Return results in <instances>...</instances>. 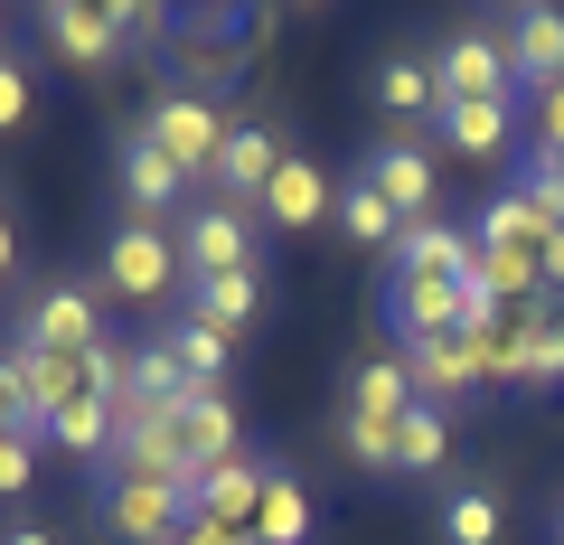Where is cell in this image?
<instances>
[{
    "instance_id": "obj_24",
    "label": "cell",
    "mask_w": 564,
    "mask_h": 545,
    "mask_svg": "<svg viewBox=\"0 0 564 545\" xmlns=\"http://www.w3.org/2000/svg\"><path fill=\"white\" fill-rule=\"evenodd\" d=\"M254 545H311V489H302V470L273 461L263 508H254Z\"/></svg>"
},
{
    "instance_id": "obj_33",
    "label": "cell",
    "mask_w": 564,
    "mask_h": 545,
    "mask_svg": "<svg viewBox=\"0 0 564 545\" xmlns=\"http://www.w3.org/2000/svg\"><path fill=\"white\" fill-rule=\"evenodd\" d=\"M104 10H113V29L132 47H161V39H180V20H170L161 0H104Z\"/></svg>"
},
{
    "instance_id": "obj_40",
    "label": "cell",
    "mask_w": 564,
    "mask_h": 545,
    "mask_svg": "<svg viewBox=\"0 0 564 545\" xmlns=\"http://www.w3.org/2000/svg\"><path fill=\"white\" fill-rule=\"evenodd\" d=\"M0 545H57L47 526H0Z\"/></svg>"
},
{
    "instance_id": "obj_38",
    "label": "cell",
    "mask_w": 564,
    "mask_h": 545,
    "mask_svg": "<svg viewBox=\"0 0 564 545\" xmlns=\"http://www.w3.org/2000/svg\"><path fill=\"white\" fill-rule=\"evenodd\" d=\"M545 302H564V236L545 244Z\"/></svg>"
},
{
    "instance_id": "obj_36",
    "label": "cell",
    "mask_w": 564,
    "mask_h": 545,
    "mask_svg": "<svg viewBox=\"0 0 564 545\" xmlns=\"http://www.w3.org/2000/svg\"><path fill=\"white\" fill-rule=\"evenodd\" d=\"M527 122H536V151H555V161H564V85H545Z\"/></svg>"
},
{
    "instance_id": "obj_14",
    "label": "cell",
    "mask_w": 564,
    "mask_h": 545,
    "mask_svg": "<svg viewBox=\"0 0 564 545\" xmlns=\"http://www.w3.org/2000/svg\"><path fill=\"white\" fill-rule=\"evenodd\" d=\"M263 480H273V461H254V451H236V461L198 470V489H188V508H198V517H217V526H236V536H254Z\"/></svg>"
},
{
    "instance_id": "obj_23",
    "label": "cell",
    "mask_w": 564,
    "mask_h": 545,
    "mask_svg": "<svg viewBox=\"0 0 564 545\" xmlns=\"http://www.w3.org/2000/svg\"><path fill=\"white\" fill-rule=\"evenodd\" d=\"M236 451H245V424H236V404H226V385H198V395H188V461L217 470V461H236Z\"/></svg>"
},
{
    "instance_id": "obj_32",
    "label": "cell",
    "mask_w": 564,
    "mask_h": 545,
    "mask_svg": "<svg viewBox=\"0 0 564 545\" xmlns=\"http://www.w3.org/2000/svg\"><path fill=\"white\" fill-rule=\"evenodd\" d=\"M508 188H527V198L564 226V161H555V151H518V179H508Z\"/></svg>"
},
{
    "instance_id": "obj_4",
    "label": "cell",
    "mask_w": 564,
    "mask_h": 545,
    "mask_svg": "<svg viewBox=\"0 0 564 545\" xmlns=\"http://www.w3.org/2000/svg\"><path fill=\"white\" fill-rule=\"evenodd\" d=\"M113 329H104V292L95 283H39L20 310V348H47V358H85V348H104Z\"/></svg>"
},
{
    "instance_id": "obj_10",
    "label": "cell",
    "mask_w": 564,
    "mask_h": 545,
    "mask_svg": "<svg viewBox=\"0 0 564 545\" xmlns=\"http://www.w3.org/2000/svg\"><path fill=\"white\" fill-rule=\"evenodd\" d=\"M367 179L386 188V207H395L404 226H423V217H443V170L423 161V142H414V132H386V142L367 151Z\"/></svg>"
},
{
    "instance_id": "obj_3",
    "label": "cell",
    "mask_w": 564,
    "mask_h": 545,
    "mask_svg": "<svg viewBox=\"0 0 564 545\" xmlns=\"http://www.w3.org/2000/svg\"><path fill=\"white\" fill-rule=\"evenodd\" d=\"M132 132H141V142H151V151H161V161H180L188 179H207L236 122H226V113H217V103H207V95H188V85H170V95L151 103V113H141Z\"/></svg>"
},
{
    "instance_id": "obj_26",
    "label": "cell",
    "mask_w": 564,
    "mask_h": 545,
    "mask_svg": "<svg viewBox=\"0 0 564 545\" xmlns=\"http://www.w3.org/2000/svg\"><path fill=\"white\" fill-rule=\"evenodd\" d=\"M161 339H170V358L188 367V385H217L226 367H236V339H226L217 320H198V310H180V320H170Z\"/></svg>"
},
{
    "instance_id": "obj_41",
    "label": "cell",
    "mask_w": 564,
    "mask_h": 545,
    "mask_svg": "<svg viewBox=\"0 0 564 545\" xmlns=\"http://www.w3.org/2000/svg\"><path fill=\"white\" fill-rule=\"evenodd\" d=\"M555 545H564V499H555Z\"/></svg>"
},
{
    "instance_id": "obj_1",
    "label": "cell",
    "mask_w": 564,
    "mask_h": 545,
    "mask_svg": "<svg viewBox=\"0 0 564 545\" xmlns=\"http://www.w3.org/2000/svg\"><path fill=\"white\" fill-rule=\"evenodd\" d=\"M404 414H414V377H404V358H358V367H348L339 443H348V461H358V470H395Z\"/></svg>"
},
{
    "instance_id": "obj_12",
    "label": "cell",
    "mask_w": 564,
    "mask_h": 545,
    "mask_svg": "<svg viewBox=\"0 0 564 545\" xmlns=\"http://www.w3.org/2000/svg\"><path fill=\"white\" fill-rule=\"evenodd\" d=\"M470 226H452V217H423V226H404L395 236V254H386V273H404V283H462L470 273Z\"/></svg>"
},
{
    "instance_id": "obj_19",
    "label": "cell",
    "mask_w": 564,
    "mask_h": 545,
    "mask_svg": "<svg viewBox=\"0 0 564 545\" xmlns=\"http://www.w3.org/2000/svg\"><path fill=\"white\" fill-rule=\"evenodd\" d=\"M508 76H518L527 95L564 85V10H518V20H508Z\"/></svg>"
},
{
    "instance_id": "obj_16",
    "label": "cell",
    "mask_w": 564,
    "mask_h": 545,
    "mask_svg": "<svg viewBox=\"0 0 564 545\" xmlns=\"http://www.w3.org/2000/svg\"><path fill=\"white\" fill-rule=\"evenodd\" d=\"M433 132H443L462 161H499L508 142H518V95H480V103H443L433 113Z\"/></svg>"
},
{
    "instance_id": "obj_35",
    "label": "cell",
    "mask_w": 564,
    "mask_h": 545,
    "mask_svg": "<svg viewBox=\"0 0 564 545\" xmlns=\"http://www.w3.org/2000/svg\"><path fill=\"white\" fill-rule=\"evenodd\" d=\"M20 122H29V66L0 57V132H20Z\"/></svg>"
},
{
    "instance_id": "obj_15",
    "label": "cell",
    "mask_w": 564,
    "mask_h": 545,
    "mask_svg": "<svg viewBox=\"0 0 564 545\" xmlns=\"http://www.w3.org/2000/svg\"><path fill=\"white\" fill-rule=\"evenodd\" d=\"M404 358V377H414V404H462L470 385H480V358H470V339L452 329V339H414V348H395Z\"/></svg>"
},
{
    "instance_id": "obj_20",
    "label": "cell",
    "mask_w": 564,
    "mask_h": 545,
    "mask_svg": "<svg viewBox=\"0 0 564 545\" xmlns=\"http://www.w3.org/2000/svg\"><path fill=\"white\" fill-rule=\"evenodd\" d=\"M470 236H480V244H518V254H545V244H555L564 226L545 217V207L527 198V188H499V198H489L480 217H470Z\"/></svg>"
},
{
    "instance_id": "obj_8",
    "label": "cell",
    "mask_w": 564,
    "mask_h": 545,
    "mask_svg": "<svg viewBox=\"0 0 564 545\" xmlns=\"http://www.w3.org/2000/svg\"><path fill=\"white\" fill-rule=\"evenodd\" d=\"M113 188H122V217H141V226H180V207H188V170L161 161L141 132H122V151H113Z\"/></svg>"
},
{
    "instance_id": "obj_11",
    "label": "cell",
    "mask_w": 564,
    "mask_h": 545,
    "mask_svg": "<svg viewBox=\"0 0 564 545\" xmlns=\"http://www.w3.org/2000/svg\"><path fill=\"white\" fill-rule=\"evenodd\" d=\"M282 151H292V142H273V122H236V132H226V151H217V170H207V188H217L226 207H263Z\"/></svg>"
},
{
    "instance_id": "obj_25",
    "label": "cell",
    "mask_w": 564,
    "mask_h": 545,
    "mask_svg": "<svg viewBox=\"0 0 564 545\" xmlns=\"http://www.w3.org/2000/svg\"><path fill=\"white\" fill-rule=\"evenodd\" d=\"M329 217L348 226V244H377V254H395V236H404V217L386 207V188L367 179V170H358V179H339V207H329Z\"/></svg>"
},
{
    "instance_id": "obj_22",
    "label": "cell",
    "mask_w": 564,
    "mask_h": 545,
    "mask_svg": "<svg viewBox=\"0 0 564 545\" xmlns=\"http://www.w3.org/2000/svg\"><path fill=\"white\" fill-rule=\"evenodd\" d=\"M508 536V499H499V480H462L443 499V545H499Z\"/></svg>"
},
{
    "instance_id": "obj_27",
    "label": "cell",
    "mask_w": 564,
    "mask_h": 545,
    "mask_svg": "<svg viewBox=\"0 0 564 545\" xmlns=\"http://www.w3.org/2000/svg\"><path fill=\"white\" fill-rule=\"evenodd\" d=\"M254 302H263V263H254V273H217V283H188V310H198V320H217L226 339L254 320Z\"/></svg>"
},
{
    "instance_id": "obj_31",
    "label": "cell",
    "mask_w": 564,
    "mask_h": 545,
    "mask_svg": "<svg viewBox=\"0 0 564 545\" xmlns=\"http://www.w3.org/2000/svg\"><path fill=\"white\" fill-rule=\"evenodd\" d=\"M0 433H29V443H47L39 404H29V367H20V348H0Z\"/></svg>"
},
{
    "instance_id": "obj_28",
    "label": "cell",
    "mask_w": 564,
    "mask_h": 545,
    "mask_svg": "<svg viewBox=\"0 0 564 545\" xmlns=\"http://www.w3.org/2000/svg\"><path fill=\"white\" fill-rule=\"evenodd\" d=\"M180 395H198V385H188V367L170 358V339H141L132 348V395H122V414H132V404H180Z\"/></svg>"
},
{
    "instance_id": "obj_34",
    "label": "cell",
    "mask_w": 564,
    "mask_h": 545,
    "mask_svg": "<svg viewBox=\"0 0 564 545\" xmlns=\"http://www.w3.org/2000/svg\"><path fill=\"white\" fill-rule=\"evenodd\" d=\"M29 480H39V443L29 433H0V499H20Z\"/></svg>"
},
{
    "instance_id": "obj_6",
    "label": "cell",
    "mask_w": 564,
    "mask_h": 545,
    "mask_svg": "<svg viewBox=\"0 0 564 545\" xmlns=\"http://www.w3.org/2000/svg\"><path fill=\"white\" fill-rule=\"evenodd\" d=\"M180 263H188V283H217V273H254V207L207 198L198 217L180 226Z\"/></svg>"
},
{
    "instance_id": "obj_9",
    "label": "cell",
    "mask_w": 564,
    "mask_h": 545,
    "mask_svg": "<svg viewBox=\"0 0 564 545\" xmlns=\"http://www.w3.org/2000/svg\"><path fill=\"white\" fill-rule=\"evenodd\" d=\"M104 536H113V545H180L188 536V489L113 480V489H104Z\"/></svg>"
},
{
    "instance_id": "obj_13",
    "label": "cell",
    "mask_w": 564,
    "mask_h": 545,
    "mask_svg": "<svg viewBox=\"0 0 564 545\" xmlns=\"http://www.w3.org/2000/svg\"><path fill=\"white\" fill-rule=\"evenodd\" d=\"M236 39H245V29L226 20V10H198V20H180V39H170V47H180L188 95H207V103H217L226 85H236Z\"/></svg>"
},
{
    "instance_id": "obj_21",
    "label": "cell",
    "mask_w": 564,
    "mask_h": 545,
    "mask_svg": "<svg viewBox=\"0 0 564 545\" xmlns=\"http://www.w3.org/2000/svg\"><path fill=\"white\" fill-rule=\"evenodd\" d=\"M377 103H386V122L443 113V85H433V57H414V47H386V57H377Z\"/></svg>"
},
{
    "instance_id": "obj_18",
    "label": "cell",
    "mask_w": 564,
    "mask_h": 545,
    "mask_svg": "<svg viewBox=\"0 0 564 545\" xmlns=\"http://www.w3.org/2000/svg\"><path fill=\"white\" fill-rule=\"evenodd\" d=\"M329 207H339V179H329L311 151H282L273 188H263V217H273V226H321Z\"/></svg>"
},
{
    "instance_id": "obj_7",
    "label": "cell",
    "mask_w": 564,
    "mask_h": 545,
    "mask_svg": "<svg viewBox=\"0 0 564 545\" xmlns=\"http://www.w3.org/2000/svg\"><path fill=\"white\" fill-rule=\"evenodd\" d=\"M39 39L57 66H76V76H104V66L122 57V29L104 0H39Z\"/></svg>"
},
{
    "instance_id": "obj_2",
    "label": "cell",
    "mask_w": 564,
    "mask_h": 545,
    "mask_svg": "<svg viewBox=\"0 0 564 545\" xmlns=\"http://www.w3.org/2000/svg\"><path fill=\"white\" fill-rule=\"evenodd\" d=\"M104 292H113V302H132V310H170V302L188 292L180 236H170V226L122 217V226H113V244H104Z\"/></svg>"
},
{
    "instance_id": "obj_30",
    "label": "cell",
    "mask_w": 564,
    "mask_h": 545,
    "mask_svg": "<svg viewBox=\"0 0 564 545\" xmlns=\"http://www.w3.org/2000/svg\"><path fill=\"white\" fill-rule=\"evenodd\" d=\"M20 367H29V404H39V424L57 414V404H76V395H85V367H76V358H47V348H20Z\"/></svg>"
},
{
    "instance_id": "obj_5",
    "label": "cell",
    "mask_w": 564,
    "mask_h": 545,
    "mask_svg": "<svg viewBox=\"0 0 564 545\" xmlns=\"http://www.w3.org/2000/svg\"><path fill=\"white\" fill-rule=\"evenodd\" d=\"M433 85H443V103H480V95H518V76H508V29L470 20L452 29L443 47H433Z\"/></svg>"
},
{
    "instance_id": "obj_29",
    "label": "cell",
    "mask_w": 564,
    "mask_h": 545,
    "mask_svg": "<svg viewBox=\"0 0 564 545\" xmlns=\"http://www.w3.org/2000/svg\"><path fill=\"white\" fill-rule=\"evenodd\" d=\"M452 461V414L443 404H414L404 414V443H395V470H443Z\"/></svg>"
},
{
    "instance_id": "obj_17",
    "label": "cell",
    "mask_w": 564,
    "mask_h": 545,
    "mask_svg": "<svg viewBox=\"0 0 564 545\" xmlns=\"http://www.w3.org/2000/svg\"><path fill=\"white\" fill-rule=\"evenodd\" d=\"M113 433H122V404L95 395V385L47 414V451H57V461H113Z\"/></svg>"
},
{
    "instance_id": "obj_37",
    "label": "cell",
    "mask_w": 564,
    "mask_h": 545,
    "mask_svg": "<svg viewBox=\"0 0 564 545\" xmlns=\"http://www.w3.org/2000/svg\"><path fill=\"white\" fill-rule=\"evenodd\" d=\"M180 545H254V536H236V526H217V517H198V508H188V536Z\"/></svg>"
},
{
    "instance_id": "obj_39",
    "label": "cell",
    "mask_w": 564,
    "mask_h": 545,
    "mask_svg": "<svg viewBox=\"0 0 564 545\" xmlns=\"http://www.w3.org/2000/svg\"><path fill=\"white\" fill-rule=\"evenodd\" d=\"M10 263H20V226H10V207H0V283H10Z\"/></svg>"
}]
</instances>
